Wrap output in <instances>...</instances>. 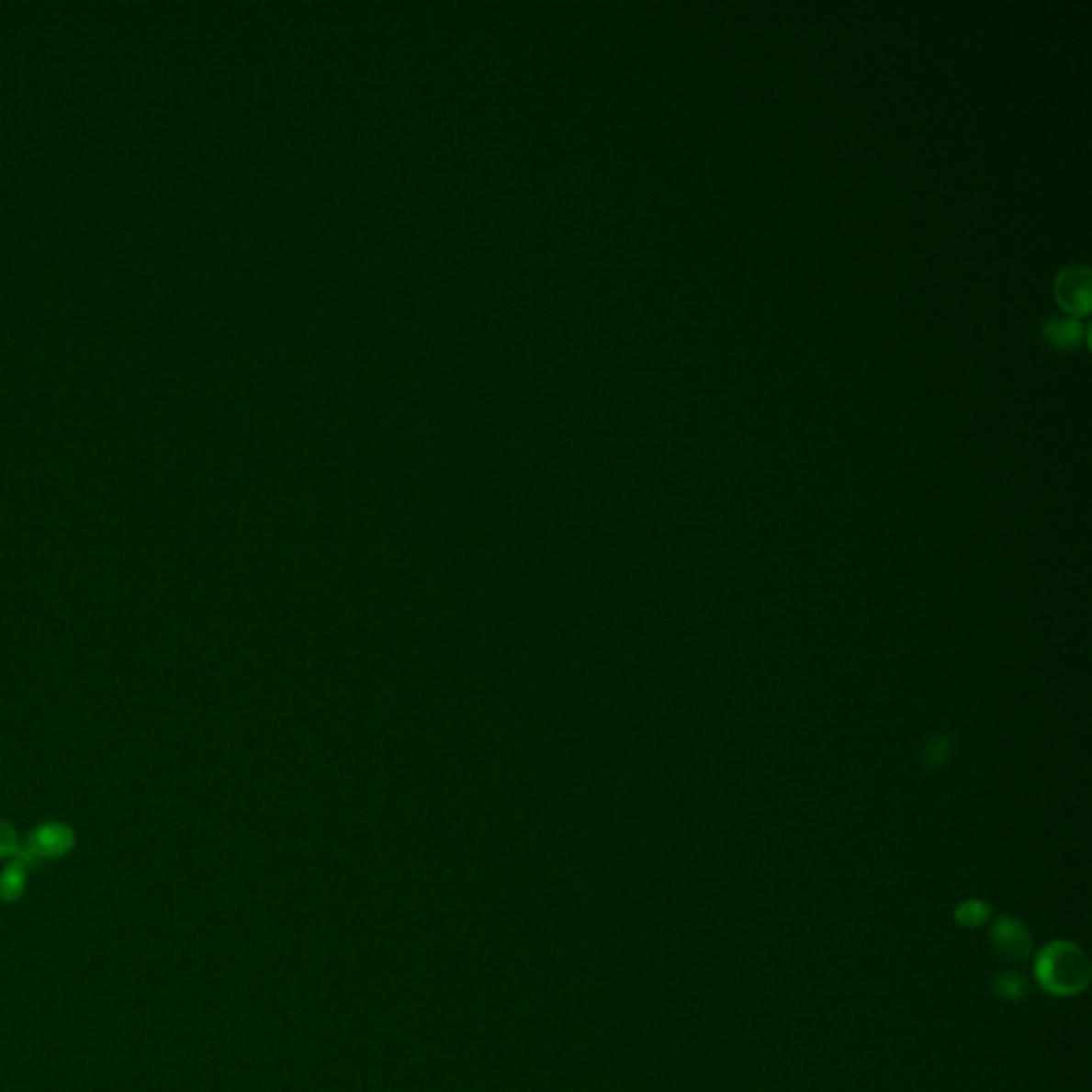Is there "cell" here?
Listing matches in <instances>:
<instances>
[{
  "label": "cell",
  "instance_id": "cell-1",
  "mask_svg": "<svg viewBox=\"0 0 1092 1092\" xmlns=\"http://www.w3.org/2000/svg\"><path fill=\"white\" fill-rule=\"evenodd\" d=\"M1035 977L1052 996H1075L1090 982V961L1080 945L1058 939L1037 954Z\"/></svg>",
  "mask_w": 1092,
  "mask_h": 1092
},
{
  "label": "cell",
  "instance_id": "cell-2",
  "mask_svg": "<svg viewBox=\"0 0 1092 1092\" xmlns=\"http://www.w3.org/2000/svg\"><path fill=\"white\" fill-rule=\"evenodd\" d=\"M73 832L62 824H45L28 837L24 845H19L17 860L26 866H37L43 860L62 858L73 847Z\"/></svg>",
  "mask_w": 1092,
  "mask_h": 1092
},
{
  "label": "cell",
  "instance_id": "cell-3",
  "mask_svg": "<svg viewBox=\"0 0 1092 1092\" xmlns=\"http://www.w3.org/2000/svg\"><path fill=\"white\" fill-rule=\"evenodd\" d=\"M990 945L1005 963L1020 964L1032 954V937L1027 926L1016 918H998L990 929Z\"/></svg>",
  "mask_w": 1092,
  "mask_h": 1092
},
{
  "label": "cell",
  "instance_id": "cell-4",
  "mask_svg": "<svg viewBox=\"0 0 1092 1092\" xmlns=\"http://www.w3.org/2000/svg\"><path fill=\"white\" fill-rule=\"evenodd\" d=\"M26 884H28V866L16 858L0 872V898L5 903H17L26 895Z\"/></svg>",
  "mask_w": 1092,
  "mask_h": 1092
},
{
  "label": "cell",
  "instance_id": "cell-5",
  "mask_svg": "<svg viewBox=\"0 0 1092 1092\" xmlns=\"http://www.w3.org/2000/svg\"><path fill=\"white\" fill-rule=\"evenodd\" d=\"M992 992L1001 1001H1020L1029 995V982L1020 971H1001L992 979Z\"/></svg>",
  "mask_w": 1092,
  "mask_h": 1092
},
{
  "label": "cell",
  "instance_id": "cell-6",
  "mask_svg": "<svg viewBox=\"0 0 1092 1092\" xmlns=\"http://www.w3.org/2000/svg\"><path fill=\"white\" fill-rule=\"evenodd\" d=\"M990 916H992L990 905H985L984 900H977V898L963 900V903L958 905L954 911L956 922L964 926V929H979V926H984L985 922H988Z\"/></svg>",
  "mask_w": 1092,
  "mask_h": 1092
},
{
  "label": "cell",
  "instance_id": "cell-7",
  "mask_svg": "<svg viewBox=\"0 0 1092 1092\" xmlns=\"http://www.w3.org/2000/svg\"><path fill=\"white\" fill-rule=\"evenodd\" d=\"M1082 335V324L1071 319H1054L1048 324V337L1052 342L1061 343V346H1071L1077 343Z\"/></svg>",
  "mask_w": 1092,
  "mask_h": 1092
},
{
  "label": "cell",
  "instance_id": "cell-8",
  "mask_svg": "<svg viewBox=\"0 0 1092 1092\" xmlns=\"http://www.w3.org/2000/svg\"><path fill=\"white\" fill-rule=\"evenodd\" d=\"M19 851V840L16 830L6 822H0V858H16Z\"/></svg>",
  "mask_w": 1092,
  "mask_h": 1092
}]
</instances>
